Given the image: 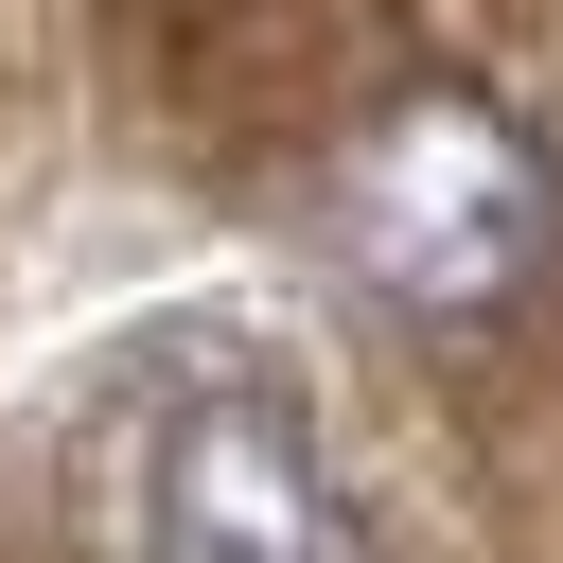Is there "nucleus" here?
<instances>
[{"label":"nucleus","instance_id":"nucleus-1","mask_svg":"<svg viewBox=\"0 0 563 563\" xmlns=\"http://www.w3.org/2000/svg\"><path fill=\"white\" fill-rule=\"evenodd\" d=\"M106 545L123 563H369V475L334 405L246 334H158L106 387Z\"/></svg>","mask_w":563,"mask_h":563},{"label":"nucleus","instance_id":"nucleus-2","mask_svg":"<svg viewBox=\"0 0 563 563\" xmlns=\"http://www.w3.org/2000/svg\"><path fill=\"white\" fill-rule=\"evenodd\" d=\"M334 246H352L369 299H405V317H510V299L545 282V246H563V176H545V141H528L493 88L405 70V88L334 141Z\"/></svg>","mask_w":563,"mask_h":563}]
</instances>
